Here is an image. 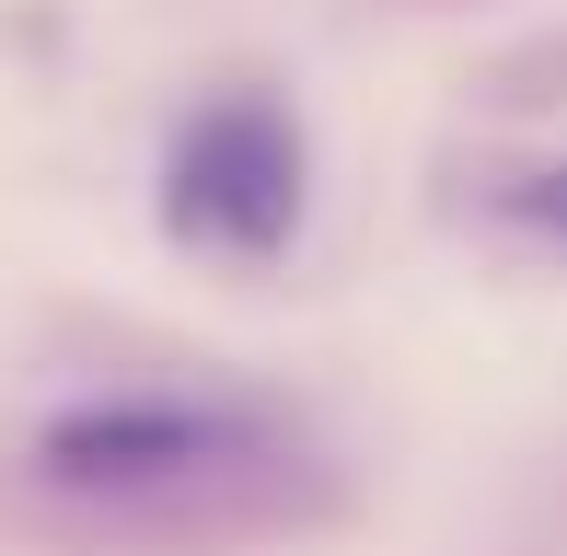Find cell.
Returning <instances> with one entry per match:
<instances>
[{
  "instance_id": "3957f363",
  "label": "cell",
  "mask_w": 567,
  "mask_h": 556,
  "mask_svg": "<svg viewBox=\"0 0 567 556\" xmlns=\"http://www.w3.org/2000/svg\"><path fill=\"white\" fill-rule=\"evenodd\" d=\"M498 220H522V233L567 244V163H545V174H509V186H498Z\"/></svg>"
},
{
  "instance_id": "6da1fadb",
  "label": "cell",
  "mask_w": 567,
  "mask_h": 556,
  "mask_svg": "<svg viewBox=\"0 0 567 556\" xmlns=\"http://www.w3.org/2000/svg\"><path fill=\"white\" fill-rule=\"evenodd\" d=\"M301 209H313V140L278 93H220L163 140V233L197 256L267 267L290 256Z\"/></svg>"
},
{
  "instance_id": "7a4b0ae2",
  "label": "cell",
  "mask_w": 567,
  "mask_h": 556,
  "mask_svg": "<svg viewBox=\"0 0 567 556\" xmlns=\"http://www.w3.org/2000/svg\"><path fill=\"white\" fill-rule=\"evenodd\" d=\"M244 452H255V418L244 406H197V394H93V406H59L35 429L47 487H105V498L197 487V475L244 464Z\"/></svg>"
}]
</instances>
